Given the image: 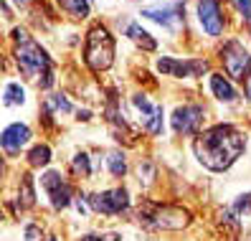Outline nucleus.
I'll return each mask as SVG.
<instances>
[{"mask_svg": "<svg viewBox=\"0 0 251 241\" xmlns=\"http://www.w3.org/2000/svg\"><path fill=\"white\" fill-rule=\"evenodd\" d=\"M246 147V137L231 125H216L198 134L196 155L208 170H228Z\"/></svg>", "mask_w": 251, "mask_h": 241, "instance_id": "obj_1", "label": "nucleus"}, {"mask_svg": "<svg viewBox=\"0 0 251 241\" xmlns=\"http://www.w3.org/2000/svg\"><path fill=\"white\" fill-rule=\"evenodd\" d=\"M13 36L18 38V49H16L18 69L25 74L28 79L43 77V79H41V89H51V84H53V74H51V58H49V54L43 51L36 41L28 38L25 31H16Z\"/></svg>", "mask_w": 251, "mask_h": 241, "instance_id": "obj_2", "label": "nucleus"}, {"mask_svg": "<svg viewBox=\"0 0 251 241\" xmlns=\"http://www.w3.org/2000/svg\"><path fill=\"white\" fill-rule=\"evenodd\" d=\"M86 64L94 71H107L114 61V38L104 26H94L86 36Z\"/></svg>", "mask_w": 251, "mask_h": 241, "instance_id": "obj_3", "label": "nucleus"}, {"mask_svg": "<svg viewBox=\"0 0 251 241\" xmlns=\"http://www.w3.org/2000/svg\"><path fill=\"white\" fill-rule=\"evenodd\" d=\"M221 61H224V69L228 71L231 79H244L251 74L249 71L251 69V56L239 41H228L226 46L221 49Z\"/></svg>", "mask_w": 251, "mask_h": 241, "instance_id": "obj_4", "label": "nucleus"}, {"mask_svg": "<svg viewBox=\"0 0 251 241\" xmlns=\"http://www.w3.org/2000/svg\"><path fill=\"white\" fill-rule=\"evenodd\" d=\"M89 206L97 211V214H122V211L129 208V193L125 188H114V190H104V193H97L89 195Z\"/></svg>", "mask_w": 251, "mask_h": 241, "instance_id": "obj_5", "label": "nucleus"}, {"mask_svg": "<svg viewBox=\"0 0 251 241\" xmlns=\"http://www.w3.org/2000/svg\"><path fill=\"white\" fill-rule=\"evenodd\" d=\"M157 69L165 74V77H201V74L208 69V61L205 58H198V61H178V58H170V56H162L157 58Z\"/></svg>", "mask_w": 251, "mask_h": 241, "instance_id": "obj_6", "label": "nucleus"}, {"mask_svg": "<svg viewBox=\"0 0 251 241\" xmlns=\"http://www.w3.org/2000/svg\"><path fill=\"white\" fill-rule=\"evenodd\" d=\"M203 125V107L198 104H185L173 112V130L178 134H198Z\"/></svg>", "mask_w": 251, "mask_h": 241, "instance_id": "obj_7", "label": "nucleus"}, {"mask_svg": "<svg viewBox=\"0 0 251 241\" xmlns=\"http://www.w3.org/2000/svg\"><path fill=\"white\" fill-rule=\"evenodd\" d=\"M145 218H152L155 226L160 229H183V226L190 223V214L183 208H175V206H157L152 216H145Z\"/></svg>", "mask_w": 251, "mask_h": 241, "instance_id": "obj_8", "label": "nucleus"}, {"mask_svg": "<svg viewBox=\"0 0 251 241\" xmlns=\"http://www.w3.org/2000/svg\"><path fill=\"white\" fill-rule=\"evenodd\" d=\"M132 104L140 109L145 130L150 132V134H160V132H162V107L152 104L145 94H135V97H132Z\"/></svg>", "mask_w": 251, "mask_h": 241, "instance_id": "obj_9", "label": "nucleus"}, {"mask_svg": "<svg viewBox=\"0 0 251 241\" xmlns=\"http://www.w3.org/2000/svg\"><path fill=\"white\" fill-rule=\"evenodd\" d=\"M41 183H43V188H46L53 208H66L71 203V188L58 173H46L41 178Z\"/></svg>", "mask_w": 251, "mask_h": 241, "instance_id": "obj_10", "label": "nucleus"}, {"mask_svg": "<svg viewBox=\"0 0 251 241\" xmlns=\"http://www.w3.org/2000/svg\"><path fill=\"white\" fill-rule=\"evenodd\" d=\"M198 21L208 36H221V31H224V16H221V8L216 0H201L198 3Z\"/></svg>", "mask_w": 251, "mask_h": 241, "instance_id": "obj_11", "label": "nucleus"}, {"mask_svg": "<svg viewBox=\"0 0 251 241\" xmlns=\"http://www.w3.org/2000/svg\"><path fill=\"white\" fill-rule=\"evenodd\" d=\"M31 140V130H28V125H10L3 130V137H0V142H3V150L8 155H18L21 153V147Z\"/></svg>", "mask_w": 251, "mask_h": 241, "instance_id": "obj_12", "label": "nucleus"}, {"mask_svg": "<svg viewBox=\"0 0 251 241\" xmlns=\"http://www.w3.org/2000/svg\"><path fill=\"white\" fill-rule=\"evenodd\" d=\"M142 16L160 23V26H165L168 31H173L175 21H183V8L180 5H173V8H145Z\"/></svg>", "mask_w": 251, "mask_h": 241, "instance_id": "obj_13", "label": "nucleus"}, {"mask_svg": "<svg viewBox=\"0 0 251 241\" xmlns=\"http://www.w3.org/2000/svg\"><path fill=\"white\" fill-rule=\"evenodd\" d=\"M125 33L137 43V46H142L145 51H155L157 49V41L145 31V28L140 26V23H127V28H125Z\"/></svg>", "mask_w": 251, "mask_h": 241, "instance_id": "obj_14", "label": "nucleus"}, {"mask_svg": "<svg viewBox=\"0 0 251 241\" xmlns=\"http://www.w3.org/2000/svg\"><path fill=\"white\" fill-rule=\"evenodd\" d=\"M211 89H213V94L221 102H233L236 97H239V94H236V89L224 77H221V74H213V77H211Z\"/></svg>", "mask_w": 251, "mask_h": 241, "instance_id": "obj_15", "label": "nucleus"}, {"mask_svg": "<svg viewBox=\"0 0 251 241\" xmlns=\"http://www.w3.org/2000/svg\"><path fill=\"white\" fill-rule=\"evenodd\" d=\"M58 3H61V8L69 10L74 18H86V16H89V10H92L89 0H58Z\"/></svg>", "mask_w": 251, "mask_h": 241, "instance_id": "obj_16", "label": "nucleus"}, {"mask_svg": "<svg viewBox=\"0 0 251 241\" xmlns=\"http://www.w3.org/2000/svg\"><path fill=\"white\" fill-rule=\"evenodd\" d=\"M56 109H61V112H71V102L64 97V94H51L46 97V117Z\"/></svg>", "mask_w": 251, "mask_h": 241, "instance_id": "obj_17", "label": "nucleus"}, {"mask_svg": "<svg viewBox=\"0 0 251 241\" xmlns=\"http://www.w3.org/2000/svg\"><path fill=\"white\" fill-rule=\"evenodd\" d=\"M5 107H16V104H23L25 102V92L21 89V84H8L5 86Z\"/></svg>", "mask_w": 251, "mask_h": 241, "instance_id": "obj_18", "label": "nucleus"}, {"mask_svg": "<svg viewBox=\"0 0 251 241\" xmlns=\"http://www.w3.org/2000/svg\"><path fill=\"white\" fill-rule=\"evenodd\" d=\"M49 160H51V150H49V145H38V147L31 150V155H28V162H31L33 168H41V165H46Z\"/></svg>", "mask_w": 251, "mask_h": 241, "instance_id": "obj_19", "label": "nucleus"}, {"mask_svg": "<svg viewBox=\"0 0 251 241\" xmlns=\"http://www.w3.org/2000/svg\"><path fill=\"white\" fill-rule=\"evenodd\" d=\"M107 162H109V170H112V175H125V170H127V162H125V155L120 153V150H112L109 153V158H107Z\"/></svg>", "mask_w": 251, "mask_h": 241, "instance_id": "obj_20", "label": "nucleus"}, {"mask_svg": "<svg viewBox=\"0 0 251 241\" xmlns=\"http://www.w3.org/2000/svg\"><path fill=\"white\" fill-rule=\"evenodd\" d=\"M74 173L84 175V178L92 173V168H89V155H86V153H79L76 158H74Z\"/></svg>", "mask_w": 251, "mask_h": 241, "instance_id": "obj_21", "label": "nucleus"}, {"mask_svg": "<svg viewBox=\"0 0 251 241\" xmlns=\"http://www.w3.org/2000/svg\"><path fill=\"white\" fill-rule=\"evenodd\" d=\"M23 203L33 206V186H31V175H23Z\"/></svg>", "mask_w": 251, "mask_h": 241, "instance_id": "obj_22", "label": "nucleus"}, {"mask_svg": "<svg viewBox=\"0 0 251 241\" xmlns=\"http://www.w3.org/2000/svg\"><path fill=\"white\" fill-rule=\"evenodd\" d=\"M236 211H239V214H251V193L241 195V198L236 201Z\"/></svg>", "mask_w": 251, "mask_h": 241, "instance_id": "obj_23", "label": "nucleus"}, {"mask_svg": "<svg viewBox=\"0 0 251 241\" xmlns=\"http://www.w3.org/2000/svg\"><path fill=\"white\" fill-rule=\"evenodd\" d=\"M233 5L239 8V13H244V18L251 23V0H233Z\"/></svg>", "mask_w": 251, "mask_h": 241, "instance_id": "obj_24", "label": "nucleus"}, {"mask_svg": "<svg viewBox=\"0 0 251 241\" xmlns=\"http://www.w3.org/2000/svg\"><path fill=\"white\" fill-rule=\"evenodd\" d=\"M79 241H120V236H117V234H104V236H81Z\"/></svg>", "mask_w": 251, "mask_h": 241, "instance_id": "obj_25", "label": "nucleus"}, {"mask_svg": "<svg viewBox=\"0 0 251 241\" xmlns=\"http://www.w3.org/2000/svg\"><path fill=\"white\" fill-rule=\"evenodd\" d=\"M246 92H249V99H251V74L246 77Z\"/></svg>", "mask_w": 251, "mask_h": 241, "instance_id": "obj_26", "label": "nucleus"}, {"mask_svg": "<svg viewBox=\"0 0 251 241\" xmlns=\"http://www.w3.org/2000/svg\"><path fill=\"white\" fill-rule=\"evenodd\" d=\"M16 3H23V0H16Z\"/></svg>", "mask_w": 251, "mask_h": 241, "instance_id": "obj_27", "label": "nucleus"}, {"mask_svg": "<svg viewBox=\"0 0 251 241\" xmlns=\"http://www.w3.org/2000/svg\"><path fill=\"white\" fill-rule=\"evenodd\" d=\"M51 241H56V239H51Z\"/></svg>", "mask_w": 251, "mask_h": 241, "instance_id": "obj_28", "label": "nucleus"}]
</instances>
